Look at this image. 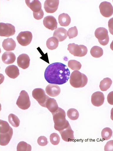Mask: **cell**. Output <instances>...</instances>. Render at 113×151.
Instances as JSON below:
<instances>
[{
    "label": "cell",
    "mask_w": 113,
    "mask_h": 151,
    "mask_svg": "<svg viewBox=\"0 0 113 151\" xmlns=\"http://www.w3.org/2000/svg\"><path fill=\"white\" fill-rule=\"evenodd\" d=\"M70 72L67 66L59 62L49 65L44 73V77L49 83L62 85L69 79Z\"/></svg>",
    "instance_id": "obj_1"
},
{
    "label": "cell",
    "mask_w": 113,
    "mask_h": 151,
    "mask_svg": "<svg viewBox=\"0 0 113 151\" xmlns=\"http://www.w3.org/2000/svg\"><path fill=\"white\" fill-rule=\"evenodd\" d=\"M54 123V128L59 132L67 128L70 125L66 119L65 111L58 107L57 110L52 114Z\"/></svg>",
    "instance_id": "obj_2"
},
{
    "label": "cell",
    "mask_w": 113,
    "mask_h": 151,
    "mask_svg": "<svg viewBox=\"0 0 113 151\" xmlns=\"http://www.w3.org/2000/svg\"><path fill=\"white\" fill-rule=\"evenodd\" d=\"M88 82V78L86 75L78 70L73 72L70 76V83L75 88L84 87Z\"/></svg>",
    "instance_id": "obj_3"
},
{
    "label": "cell",
    "mask_w": 113,
    "mask_h": 151,
    "mask_svg": "<svg viewBox=\"0 0 113 151\" xmlns=\"http://www.w3.org/2000/svg\"><path fill=\"white\" fill-rule=\"evenodd\" d=\"M67 50L72 55L78 57L85 56L88 51L86 46L83 45H78L74 43L69 44Z\"/></svg>",
    "instance_id": "obj_4"
},
{
    "label": "cell",
    "mask_w": 113,
    "mask_h": 151,
    "mask_svg": "<svg viewBox=\"0 0 113 151\" xmlns=\"http://www.w3.org/2000/svg\"><path fill=\"white\" fill-rule=\"evenodd\" d=\"M16 104L19 108L24 110L27 109L30 107L31 103L29 97L26 91H21Z\"/></svg>",
    "instance_id": "obj_5"
},
{
    "label": "cell",
    "mask_w": 113,
    "mask_h": 151,
    "mask_svg": "<svg viewBox=\"0 0 113 151\" xmlns=\"http://www.w3.org/2000/svg\"><path fill=\"white\" fill-rule=\"evenodd\" d=\"M95 37L98 39L100 44L103 46L107 45L109 42V37L108 31L104 27H99L97 29L95 32Z\"/></svg>",
    "instance_id": "obj_6"
},
{
    "label": "cell",
    "mask_w": 113,
    "mask_h": 151,
    "mask_svg": "<svg viewBox=\"0 0 113 151\" xmlns=\"http://www.w3.org/2000/svg\"><path fill=\"white\" fill-rule=\"evenodd\" d=\"M33 97L35 99L41 106L45 107V104L49 97L46 94L45 91L41 88L35 89L32 92Z\"/></svg>",
    "instance_id": "obj_7"
},
{
    "label": "cell",
    "mask_w": 113,
    "mask_h": 151,
    "mask_svg": "<svg viewBox=\"0 0 113 151\" xmlns=\"http://www.w3.org/2000/svg\"><path fill=\"white\" fill-rule=\"evenodd\" d=\"M16 32L15 27L9 23H0V36L9 37L14 35Z\"/></svg>",
    "instance_id": "obj_8"
},
{
    "label": "cell",
    "mask_w": 113,
    "mask_h": 151,
    "mask_svg": "<svg viewBox=\"0 0 113 151\" xmlns=\"http://www.w3.org/2000/svg\"><path fill=\"white\" fill-rule=\"evenodd\" d=\"M32 38L33 36L31 32L28 31L21 32L17 37V40L21 45L26 46L31 43Z\"/></svg>",
    "instance_id": "obj_9"
},
{
    "label": "cell",
    "mask_w": 113,
    "mask_h": 151,
    "mask_svg": "<svg viewBox=\"0 0 113 151\" xmlns=\"http://www.w3.org/2000/svg\"><path fill=\"white\" fill-rule=\"evenodd\" d=\"M99 8L100 13L103 17L109 18L112 16L113 8L110 3L106 1L102 2L100 4Z\"/></svg>",
    "instance_id": "obj_10"
},
{
    "label": "cell",
    "mask_w": 113,
    "mask_h": 151,
    "mask_svg": "<svg viewBox=\"0 0 113 151\" xmlns=\"http://www.w3.org/2000/svg\"><path fill=\"white\" fill-rule=\"evenodd\" d=\"M59 0H46L44 2V8L48 13H54L58 9Z\"/></svg>",
    "instance_id": "obj_11"
},
{
    "label": "cell",
    "mask_w": 113,
    "mask_h": 151,
    "mask_svg": "<svg viewBox=\"0 0 113 151\" xmlns=\"http://www.w3.org/2000/svg\"><path fill=\"white\" fill-rule=\"evenodd\" d=\"M59 132L61 135L62 139L66 142H71L74 139V132L72 130L70 125L67 128Z\"/></svg>",
    "instance_id": "obj_12"
},
{
    "label": "cell",
    "mask_w": 113,
    "mask_h": 151,
    "mask_svg": "<svg viewBox=\"0 0 113 151\" xmlns=\"http://www.w3.org/2000/svg\"><path fill=\"white\" fill-rule=\"evenodd\" d=\"M105 100L104 94L100 91L94 93L92 96L91 102L92 104L96 107H99L103 104Z\"/></svg>",
    "instance_id": "obj_13"
},
{
    "label": "cell",
    "mask_w": 113,
    "mask_h": 151,
    "mask_svg": "<svg viewBox=\"0 0 113 151\" xmlns=\"http://www.w3.org/2000/svg\"><path fill=\"white\" fill-rule=\"evenodd\" d=\"M43 22L46 28L52 31L56 29L57 28L58 23L56 20L53 16H49L45 17Z\"/></svg>",
    "instance_id": "obj_14"
},
{
    "label": "cell",
    "mask_w": 113,
    "mask_h": 151,
    "mask_svg": "<svg viewBox=\"0 0 113 151\" xmlns=\"http://www.w3.org/2000/svg\"><path fill=\"white\" fill-rule=\"evenodd\" d=\"M30 59L27 55L22 54L19 56L17 59L18 66L20 68L26 69L28 68L30 64Z\"/></svg>",
    "instance_id": "obj_15"
},
{
    "label": "cell",
    "mask_w": 113,
    "mask_h": 151,
    "mask_svg": "<svg viewBox=\"0 0 113 151\" xmlns=\"http://www.w3.org/2000/svg\"><path fill=\"white\" fill-rule=\"evenodd\" d=\"M46 93L49 96L55 97L59 95L61 89L57 85L51 84L47 85L45 89Z\"/></svg>",
    "instance_id": "obj_16"
},
{
    "label": "cell",
    "mask_w": 113,
    "mask_h": 151,
    "mask_svg": "<svg viewBox=\"0 0 113 151\" xmlns=\"http://www.w3.org/2000/svg\"><path fill=\"white\" fill-rule=\"evenodd\" d=\"M5 72L9 77L13 79L16 78L20 74L18 67L14 65L8 66L6 68Z\"/></svg>",
    "instance_id": "obj_17"
},
{
    "label": "cell",
    "mask_w": 113,
    "mask_h": 151,
    "mask_svg": "<svg viewBox=\"0 0 113 151\" xmlns=\"http://www.w3.org/2000/svg\"><path fill=\"white\" fill-rule=\"evenodd\" d=\"M53 36L56 38L59 42L65 40L67 37V31L64 28H59L54 32Z\"/></svg>",
    "instance_id": "obj_18"
},
{
    "label": "cell",
    "mask_w": 113,
    "mask_h": 151,
    "mask_svg": "<svg viewBox=\"0 0 113 151\" xmlns=\"http://www.w3.org/2000/svg\"><path fill=\"white\" fill-rule=\"evenodd\" d=\"M28 6L33 12H37L40 11L42 9V5L41 2L38 0H26L25 1Z\"/></svg>",
    "instance_id": "obj_19"
},
{
    "label": "cell",
    "mask_w": 113,
    "mask_h": 151,
    "mask_svg": "<svg viewBox=\"0 0 113 151\" xmlns=\"http://www.w3.org/2000/svg\"><path fill=\"white\" fill-rule=\"evenodd\" d=\"M58 107L56 100L54 99L49 97L47 98L45 103V108H46L52 114L56 111Z\"/></svg>",
    "instance_id": "obj_20"
},
{
    "label": "cell",
    "mask_w": 113,
    "mask_h": 151,
    "mask_svg": "<svg viewBox=\"0 0 113 151\" xmlns=\"http://www.w3.org/2000/svg\"><path fill=\"white\" fill-rule=\"evenodd\" d=\"M15 54L11 52H6L2 55V59L4 64L10 65L14 63L16 60Z\"/></svg>",
    "instance_id": "obj_21"
},
{
    "label": "cell",
    "mask_w": 113,
    "mask_h": 151,
    "mask_svg": "<svg viewBox=\"0 0 113 151\" xmlns=\"http://www.w3.org/2000/svg\"><path fill=\"white\" fill-rule=\"evenodd\" d=\"M13 134L12 129L8 133L0 134V145L2 146L7 145L11 139Z\"/></svg>",
    "instance_id": "obj_22"
},
{
    "label": "cell",
    "mask_w": 113,
    "mask_h": 151,
    "mask_svg": "<svg viewBox=\"0 0 113 151\" xmlns=\"http://www.w3.org/2000/svg\"><path fill=\"white\" fill-rule=\"evenodd\" d=\"M2 47L7 51H14L16 47V43L13 39L7 38L4 40L2 43Z\"/></svg>",
    "instance_id": "obj_23"
},
{
    "label": "cell",
    "mask_w": 113,
    "mask_h": 151,
    "mask_svg": "<svg viewBox=\"0 0 113 151\" xmlns=\"http://www.w3.org/2000/svg\"><path fill=\"white\" fill-rule=\"evenodd\" d=\"M58 21L61 26L67 27L70 24L71 22V19L67 14L63 13L59 16Z\"/></svg>",
    "instance_id": "obj_24"
},
{
    "label": "cell",
    "mask_w": 113,
    "mask_h": 151,
    "mask_svg": "<svg viewBox=\"0 0 113 151\" xmlns=\"http://www.w3.org/2000/svg\"><path fill=\"white\" fill-rule=\"evenodd\" d=\"M59 42L56 37H53L49 38L47 40L46 45L48 49L54 50L56 49L59 45Z\"/></svg>",
    "instance_id": "obj_25"
},
{
    "label": "cell",
    "mask_w": 113,
    "mask_h": 151,
    "mask_svg": "<svg viewBox=\"0 0 113 151\" xmlns=\"http://www.w3.org/2000/svg\"><path fill=\"white\" fill-rule=\"evenodd\" d=\"M112 83V81L110 78H105L100 83V89L102 91H106L109 88Z\"/></svg>",
    "instance_id": "obj_26"
},
{
    "label": "cell",
    "mask_w": 113,
    "mask_h": 151,
    "mask_svg": "<svg viewBox=\"0 0 113 151\" xmlns=\"http://www.w3.org/2000/svg\"><path fill=\"white\" fill-rule=\"evenodd\" d=\"M90 53L92 57L95 58H99L103 55V50L102 48L98 46H94L91 49Z\"/></svg>",
    "instance_id": "obj_27"
},
{
    "label": "cell",
    "mask_w": 113,
    "mask_h": 151,
    "mask_svg": "<svg viewBox=\"0 0 113 151\" xmlns=\"http://www.w3.org/2000/svg\"><path fill=\"white\" fill-rule=\"evenodd\" d=\"M12 129L7 122L0 120V134L8 133Z\"/></svg>",
    "instance_id": "obj_28"
},
{
    "label": "cell",
    "mask_w": 113,
    "mask_h": 151,
    "mask_svg": "<svg viewBox=\"0 0 113 151\" xmlns=\"http://www.w3.org/2000/svg\"><path fill=\"white\" fill-rule=\"evenodd\" d=\"M8 121L12 127L17 128L20 125V121L18 117L13 114H10L8 116Z\"/></svg>",
    "instance_id": "obj_29"
},
{
    "label": "cell",
    "mask_w": 113,
    "mask_h": 151,
    "mask_svg": "<svg viewBox=\"0 0 113 151\" xmlns=\"http://www.w3.org/2000/svg\"><path fill=\"white\" fill-rule=\"evenodd\" d=\"M67 114L68 118L72 120H76L78 119L79 115L78 111L76 109H70L67 111Z\"/></svg>",
    "instance_id": "obj_30"
},
{
    "label": "cell",
    "mask_w": 113,
    "mask_h": 151,
    "mask_svg": "<svg viewBox=\"0 0 113 151\" xmlns=\"http://www.w3.org/2000/svg\"><path fill=\"white\" fill-rule=\"evenodd\" d=\"M68 66L73 70H79L81 68L82 65L81 63L75 60H70L68 63Z\"/></svg>",
    "instance_id": "obj_31"
},
{
    "label": "cell",
    "mask_w": 113,
    "mask_h": 151,
    "mask_svg": "<svg viewBox=\"0 0 113 151\" xmlns=\"http://www.w3.org/2000/svg\"><path fill=\"white\" fill-rule=\"evenodd\" d=\"M112 134V130L109 128H104L102 132V136L103 140H108L110 139Z\"/></svg>",
    "instance_id": "obj_32"
},
{
    "label": "cell",
    "mask_w": 113,
    "mask_h": 151,
    "mask_svg": "<svg viewBox=\"0 0 113 151\" xmlns=\"http://www.w3.org/2000/svg\"><path fill=\"white\" fill-rule=\"evenodd\" d=\"M32 147L31 145L24 141L20 142L18 145L17 150L18 151H31Z\"/></svg>",
    "instance_id": "obj_33"
},
{
    "label": "cell",
    "mask_w": 113,
    "mask_h": 151,
    "mask_svg": "<svg viewBox=\"0 0 113 151\" xmlns=\"http://www.w3.org/2000/svg\"><path fill=\"white\" fill-rule=\"evenodd\" d=\"M50 140L51 144L54 145H58L60 142V137L56 133H53L50 136Z\"/></svg>",
    "instance_id": "obj_34"
},
{
    "label": "cell",
    "mask_w": 113,
    "mask_h": 151,
    "mask_svg": "<svg viewBox=\"0 0 113 151\" xmlns=\"http://www.w3.org/2000/svg\"><path fill=\"white\" fill-rule=\"evenodd\" d=\"M78 35V31L76 27H71L69 29L67 32V35L69 39L74 38L76 37Z\"/></svg>",
    "instance_id": "obj_35"
},
{
    "label": "cell",
    "mask_w": 113,
    "mask_h": 151,
    "mask_svg": "<svg viewBox=\"0 0 113 151\" xmlns=\"http://www.w3.org/2000/svg\"><path fill=\"white\" fill-rule=\"evenodd\" d=\"M38 144L41 146H44L48 143L47 138L44 136H41L39 137L37 141Z\"/></svg>",
    "instance_id": "obj_36"
},
{
    "label": "cell",
    "mask_w": 113,
    "mask_h": 151,
    "mask_svg": "<svg viewBox=\"0 0 113 151\" xmlns=\"http://www.w3.org/2000/svg\"><path fill=\"white\" fill-rule=\"evenodd\" d=\"M33 14L34 19L37 20H39L43 18L44 14L43 11L41 9L40 11L39 12H33Z\"/></svg>",
    "instance_id": "obj_37"
},
{
    "label": "cell",
    "mask_w": 113,
    "mask_h": 151,
    "mask_svg": "<svg viewBox=\"0 0 113 151\" xmlns=\"http://www.w3.org/2000/svg\"><path fill=\"white\" fill-rule=\"evenodd\" d=\"M105 151H113V140L108 142L104 147Z\"/></svg>",
    "instance_id": "obj_38"
},
{
    "label": "cell",
    "mask_w": 113,
    "mask_h": 151,
    "mask_svg": "<svg viewBox=\"0 0 113 151\" xmlns=\"http://www.w3.org/2000/svg\"><path fill=\"white\" fill-rule=\"evenodd\" d=\"M113 91L110 92L107 96V101L110 105H113Z\"/></svg>",
    "instance_id": "obj_39"
},
{
    "label": "cell",
    "mask_w": 113,
    "mask_h": 151,
    "mask_svg": "<svg viewBox=\"0 0 113 151\" xmlns=\"http://www.w3.org/2000/svg\"><path fill=\"white\" fill-rule=\"evenodd\" d=\"M1 47H0V54H1Z\"/></svg>",
    "instance_id": "obj_40"
}]
</instances>
